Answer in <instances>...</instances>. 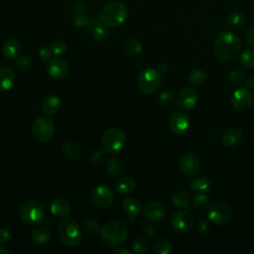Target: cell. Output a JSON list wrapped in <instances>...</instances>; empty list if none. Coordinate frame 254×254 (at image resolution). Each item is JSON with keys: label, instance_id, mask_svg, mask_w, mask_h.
I'll list each match as a JSON object with an SVG mask.
<instances>
[{"label": "cell", "instance_id": "obj_30", "mask_svg": "<svg viewBox=\"0 0 254 254\" xmlns=\"http://www.w3.org/2000/svg\"><path fill=\"white\" fill-rule=\"evenodd\" d=\"M246 22V16L240 11H234L228 15L226 19V25L234 30L240 29Z\"/></svg>", "mask_w": 254, "mask_h": 254}, {"label": "cell", "instance_id": "obj_42", "mask_svg": "<svg viewBox=\"0 0 254 254\" xmlns=\"http://www.w3.org/2000/svg\"><path fill=\"white\" fill-rule=\"evenodd\" d=\"M148 250V242L143 238H138L133 243V252L136 254H143Z\"/></svg>", "mask_w": 254, "mask_h": 254}, {"label": "cell", "instance_id": "obj_37", "mask_svg": "<svg viewBox=\"0 0 254 254\" xmlns=\"http://www.w3.org/2000/svg\"><path fill=\"white\" fill-rule=\"evenodd\" d=\"M193 205L198 209V210H207L209 208V198L206 194L204 193H197L193 196Z\"/></svg>", "mask_w": 254, "mask_h": 254}, {"label": "cell", "instance_id": "obj_20", "mask_svg": "<svg viewBox=\"0 0 254 254\" xmlns=\"http://www.w3.org/2000/svg\"><path fill=\"white\" fill-rule=\"evenodd\" d=\"M242 138V133L238 128L230 127L223 131L221 135V142L226 147H233L237 145Z\"/></svg>", "mask_w": 254, "mask_h": 254}, {"label": "cell", "instance_id": "obj_17", "mask_svg": "<svg viewBox=\"0 0 254 254\" xmlns=\"http://www.w3.org/2000/svg\"><path fill=\"white\" fill-rule=\"evenodd\" d=\"M107 27L108 26L105 25L100 18H95L89 22L87 26V31L95 42L101 43L104 42L109 36V31Z\"/></svg>", "mask_w": 254, "mask_h": 254}, {"label": "cell", "instance_id": "obj_15", "mask_svg": "<svg viewBox=\"0 0 254 254\" xmlns=\"http://www.w3.org/2000/svg\"><path fill=\"white\" fill-rule=\"evenodd\" d=\"M230 101L235 109L242 111L251 105L253 101V95L249 88H239L232 93Z\"/></svg>", "mask_w": 254, "mask_h": 254}, {"label": "cell", "instance_id": "obj_13", "mask_svg": "<svg viewBox=\"0 0 254 254\" xmlns=\"http://www.w3.org/2000/svg\"><path fill=\"white\" fill-rule=\"evenodd\" d=\"M171 223H172V227L176 231L181 233L188 232L193 224V216L190 212L183 209L181 211L176 212L173 215Z\"/></svg>", "mask_w": 254, "mask_h": 254}, {"label": "cell", "instance_id": "obj_25", "mask_svg": "<svg viewBox=\"0 0 254 254\" xmlns=\"http://www.w3.org/2000/svg\"><path fill=\"white\" fill-rule=\"evenodd\" d=\"M61 108V99L57 95L47 96L42 103V110L49 115L56 114Z\"/></svg>", "mask_w": 254, "mask_h": 254}, {"label": "cell", "instance_id": "obj_22", "mask_svg": "<svg viewBox=\"0 0 254 254\" xmlns=\"http://www.w3.org/2000/svg\"><path fill=\"white\" fill-rule=\"evenodd\" d=\"M15 82V73L8 66H0V91H7L12 88Z\"/></svg>", "mask_w": 254, "mask_h": 254}, {"label": "cell", "instance_id": "obj_5", "mask_svg": "<svg viewBox=\"0 0 254 254\" xmlns=\"http://www.w3.org/2000/svg\"><path fill=\"white\" fill-rule=\"evenodd\" d=\"M19 214L24 223L36 225L43 221L45 217V208L40 201L29 199L21 205Z\"/></svg>", "mask_w": 254, "mask_h": 254}, {"label": "cell", "instance_id": "obj_47", "mask_svg": "<svg viewBox=\"0 0 254 254\" xmlns=\"http://www.w3.org/2000/svg\"><path fill=\"white\" fill-rule=\"evenodd\" d=\"M142 232L146 237L152 238L155 234V228L151 224H144L142 226Z\"/></svg>", "mask_w": 254, "mask_h": 254}, {"label": "cell", "instance_id": "obj_38", "mask_svg": "<svg viewBox=\"0 0 254 254\" xmlns=\"http://www.w3.org/2000/svg\"><path fill=\"white\" fill-rule=\"evenodd\" d=\"M51 50L53 55L59 57L64 55L67 50V43L63 39H57L52 42L51 44Z\"/></svg>", "mask_w": 254, "mask_h": 254}, {"label": "cell", "instance_id": "obj_39", "mask_svg": "<svg viewBox=\"0 0 254 254\" xmlns=\"http://www.w3.org/2000/svg\"><path fill=\"white\" fill-rule=\"evenodd\" d=\"M33 65V60L29 56H22L16 62V66L20 71H28Z\"/></svg>", "mask_w": 254, "mask_h": 254}, {"label": "cell", "instance_id": "obj_6", "mask_svg": "<svg viewBox=\"0 0 254 254\" xmlns=\"http://www.w3.org/2000/svg\"><path fill=\"white\" fill-rule=\"evenodd\" d=\"M126 142L124 132L119 128L107 129L101 137V146L104 151L109 153H116L123 149Z\"/></svg>", "mask_w": 254, "mask_h": 254}, {"label": "cell", "instance_id": "obj_27", "mask_svg": "<svg viewBox=\"0 0 254 254\" xmlns=\"http://www.w3.org/2000/svg\"><path fill=\"white\" fill-rule=\"evenodd\" d=\"M123 208L128 216L134 218L138 216L141 211V203L137 198L129 196L123 200Z\"/></svg>", "mask_w": 254, "mask_h": 254}, {"label": "cell", "instance_id": "obj_45", "mask_svg": "<svg viewBox=\"0 0 254 254\" xmlns=\"http://www.w3.org/2000/svg\"><path fill=\"white\" fill-rule=\"evenodd\" d=\"M52 50L51 47L49 46H43L40 50H39V56L43 61H49L52 57Z\"/></svg>", "mask_w": 254, "mask_h": 254}, {"label": "cell", "instance_id": "obj_46", "mask_svg": "<svg viewBox=\"0 0 254 254\" xmlns=\"http://www.w3.org/2000/svg\"><path fill=\"white\" fill-rule=\"evenodd\" d=\"M11 239V232L8 228L1 227L0 228V245L6 244Z\"/></svg>", "mask_w": 254, "mask_h": 254}, {"label": "cell", "instance_id": "obj_28", "mask_svg": "<svg viewBox=\"0 0 254 254\" xmlns=\"http://www.w3.org/2000/svg\"><path fill=\"white\" fill-rule=\"evenodd\" d=\"M172 204L176 208L180 209H188L190 207V201L188 193L184 190H178L173 193L171 198Z\"/></svg>", "mask_w": 254, "mask_h": 254}, {"label": "cell", "instance_id": "obj_4", "mask_svg": "<svg viewBox=\"0 0 254 254\" xmlns=\"http://www.w3.org/2000/svg\"><path fill=\"white\" fill-rule=\"evenodd\" d=\"M58 234L61 241L68 247H76L82 240L80 227L72 217H65L59 223Z\"/></svg>", "mask_w": 254, "mask_h": 254}, {"label": "cell", "instance_id": "obj_19", "mask_svg": "<svg viewBox=\"0 0 254 254\" xmlns=\"http://www.w3.org/2000/svg\"><path fill=\"white\" fill-rule=\"evenodd\" d=\"M22 51V46L20 42L16 39H9L7 40L2 47V53L4 57L8 60H15L17 59Z\"/></svg>", "mask_w": 254, "mask_h": 254}, {"label": "cell", "instance_id": "obj_35", "mask_svg": "<svg viewBox=\"0 0 254 254\" xmlns=\"http://www.w3.org/2000/svg\"><path fill=\"white\" fill-rule=\"evenodd\" d=\"M239 62L241 65L245 68H253L254 67V49H248L239 58Z\"/></svg>", "mask_w": 254, "mask_h": 254}, {"label": "cell", "instance_id": "obj_7", "mask_svg": "<svg viewBox=\"0 0 254 254\" xmlns=\"http://www.w3.org/2000/svg\"><path fill=\"white\" fill-rule=\"evenodd\" d=\"M161 82V74L154 68L143 69L137 77V84L145 94H152L157 91Z\"/></svg>", "mask_w": 254, "mask_h": 254}, {"label": "cell", "instance_id": "obj_8", "mask_svg": "<svg viewBox=\"0 0 254 254\" xmlns=\"http://www.w3.org/2000/svg\"><path fill=\"white\" fill-rule=\"evenodd\" d=\"M31 132L33 137L39 142H46L52 139L55 134V124L52 119L47 116L38 117L34 120Z\"/></svg>", "mask_w": 254, "mask_h": 254}, {"label": "cell", "instance_id": "obj_2", "mask_svg": "<svg viewBox=\"0 0 254 254\" xmlns=\"http://www.w3.org/2000/svg\"><path fill=\"white\" fill-rule=\"evenodd\" d=\"M127 227L120 220H111L100 229V239L108 247H119L127 238Z\"/></svg>", "mask_w": 254, "mask_h": 254}, {"label": "cell", "instance_id": "obj_41", "mask_svg": "<svg viewBox=\"0 0 254 254\" xmlns=\"http://www.w3.org/2000/svg\"><path fill=\"white\" fill-rule=\"evenodd\" d=\"M228 79L234 84H241L242 82L245 81V75L242 71L238 69H232L228 73Z\"/></svg>", "mask_w": 254, "mask_h": 254}, {"label": "cell", "instance_id": "obj_43", "mask_svg": "<svg viewBox=\"0 0 254 254\" xmlns=\"http://www.w3.org/2000/svg\"><path fill=\"white\" fill-rule=\"evenodd\" d=\"M173 98H174V96H173L172 92L163 91L162 93H160L157 100L161 105H169L173 101Z\"/></svg>", "mask_w": 254, "mask_h": 254}, {"label": "cell", "instance_id": "obj_18", "mask_svg": "<svg viewBox=\"0 0 254 254\" xmlns=\"http://www.w3.org/2000/svg\"><path fill=\"white\" fill-rule=\"evenodd\" d=\"M190 124L189 116L183 112L174 113L169 121V127L176 135H184L188 131Z\"/></svg>", "mask_w": 254, "mask_h": 254}, {"label": "cell", "instance_id": "obj_52", "mask_svg": "<svg viewBox=\"0 0 254 254\" xmlns=\"http://www.w3.org/2000/svg\"><path fill=\"white\" fill-rule=\"evenodd\" d=\"M158 68H159V71H162V72H166V71L168 70V65H167V64H165V63H162V64H159Z\"/></svg>", "mask_w": 254, "mask_h": 254}, {"label": "cell", "instance_id": "obj_3", "mask_svg": "<svg viewBox=\"0 0 254 254\" xmlns=\"http://www.w3.org/2000/svg\"><path fill=\"white\" fill-rule=\"evenodd\" d=\"M127 17L128 7L121 1H113L106 4L100 12V19L109 28H115L122 25Z\"/></svg>", "mask_w": 254, "mask_h": 254}, {"label": "cell", "instance_id": "obj_21", "mask_svg": "<svg viewBox=\"0 0 254 254\" xmlns=\"http://www.w3.org/2000/svg\"><path fill=\"white\" fill-rule=\"evenodd\" d=\"M50 210L52 214L56 216H65L70 211V205L66 199L63 197H56L50 204Z\"/></svg>", "mask_w": 254, "mask_h": 254}, {"label": "cell", "instance_id": "obj_14", "mask_svg": "<svg viewBox=\"0 0 254 254\" xmlns=\"http://www.w3.org/2000/svg\"><path fill=\"white\" fill-rule=\"evenodd\" d=\"M47 71L53 79L61 80L67 75L68 64L64 60L61 58H56L49 62L47 65Z\"/></svg>", "mask_w": 254, "mask_h": 254}, {"label": "cell", "instance_id": "obj_48", "mask_svg": "<svg viewBox=\"0 0 254 254\" xmlns=\"http://www.w3.org/2000/svg\"><path fill=\"white\" fill-rule=\"evenodd\" d=\"M196 228H197V231H198V232H200V233H206V232L208 231V229H209V225H208V223H207L206 220L201 219V220L197 223Z\"/></svg>", "mask_w": 254, "mask_h": 254}, {"label": "cell", "instance_id": "obj_31", "mask_svg": "<svg viewBox=\"0 0 254 254\" xmlns=\"http://www.w3.org/2000/svg\"><path fill=\"white\" fill-rule=\"evenodd\" d=\"M106 171L112 177L120 176L124 171L123 162L115 157H111L106 161Z\"/></svg>", "mask_w": 254, "mask_h": 254}, {"label": "cell", "instance_id": "obj_1", "mask_svg": "<svg viewBox=\"0 0 254 254\" xmlns=\"http://www.w3.org/2000/svg\"><path fill=\"white\" fill-rule=\"evenodd\" d=\"M240 47L241 42L238 36L231 32H223L216 38L213 52L219 61L228 62L237 56Z\"/></svg>", "mask_w": 254, "mask_h": 254}, {"label": "cell", "instance_id": "obj_24", "mask_svg": "<svg viewBox=\"0 0 254 254\" xmlns=\"http://www.w3.org/2000/svg\"><path fill=\"white\" fill-rule=\"evenodd\" d=\"M72 23L77 28H82L85 26H88L90 19L86 12V9L83 7V5H76L75 10L72 12L71 16Z\"/></svg>", "mask_w": 254, "mask_h": 254}, {"label": "cell", "instance_id": "obj_10", "mask_svg": "<svg viewBox=\"0 0 254 254\" xmlns=\"http://www.w3.org/2000/svg\"><path fill=\"white\" fill-rule=\"evenodd\" d=\"M231 217V208L225 202L218 201L208 208V218L211 222L222 225L228 222Z\"/></svg>", "mask_w": 254, "mask_h": 254}, {"label": "cell", "instance_id": "obj_11", "mask_svg": "<svg viewBox=\"0 0 254 254\" xmlns=\"http://www.w3.org/2000/svg\"><path fill=\"white\" fill-rule=\"evenodd\" d=\"M199 157L193 152L186 153L180 161V169L188 177H192L196 175L199 171Z\"/></svg>", "mask_w": 254, "mask_h": 254}, {"label": "cell", "instance_id": "obj_34", "mask_svg": "<svg viewBox=\"0 0 254 254\" xmlns=\"http://www.w3.org/2000/svg\"><path fill=\"white\" fill-rule=\"evenodd\" d=\"M153 250L158 254H169L173 250V245L168 239L159 238L153 242Z\"/></svg>", "mask_w": 254, "mask_h": 254}, {"label": "cell", "instance_id": "obj_26", "mask_svg": "<svg viewBox=\"0 0 254 254\" xmlns=\"http://www.w3.org/2000/svg\"><path fill=\"white\" fill-rule=\"evenodd\" d=\"M51 239V231L47 226H39L32 233V240L35 244L43 246Z\"/></svg>", "mask_w": 254, "mask_h": 254}, {"label": "cell", "instance_id": "obj_49", "mask_svg": "<svg viewBox=\"0 0 254 254\" xmlns=\"http://www.w3.org/2000/svg\"><path fill=\"white\" fill-rule=\"evenodd\" d=\"M246 42L248 43V45H250L251 47L254 48V26H252L246 33Z\"/></svg>", "mask_w": 254, "mask_h": 254}, {"label": "cell", "instance_id": "obj_23", "mask_svg": "<svg viewBox=\"0 0 254 254\" xmlns=\"http://www.w3.org/2000/svg\"><path fill=\"white\" fill-rule=\"evenodd\" d=\"M62 152L64 158L70 161H77L80 158L81 151L77 143L74 141H65L62 146Z\"/></svg>", "mask_w": 254, "mask_h": 254}, {"label": "cell", "instance_id": "obj_51", "mask_svg": "<svg viewBox=\"0 0 254 254\" xmlns=\"http://www.w3.org/2000/svg\"><path fill=\"white\" fill-rule=\"evenodd\" d=\"M244 82L246 83V86H247L248 88H251V87L254 86V78H253V77H248V78H246Z\"/></svg>", "mask_w": 254, "mask_h": 254}, {"label": "cell", "instance_id": "obj_16", "mask_svg": "<svg viewBox=\"0 0 254 254\" xmlns=\"http://www.w3.org/2000/svg\"><path fill=\"white\" fill-rule=\"evenodd\" d=\"M166 214V208L165 206L157 201V200H151L148 201L143 209V215L145 219L151 222H157L164 218Z\"/></svg>", "mask_w": 254, "mask_h": 254}, {"label": "cell", "instance_id": "obj_44", "mask_svg": "<svg viewBox=\"0 0 254 254\" xmlns=\"http://www.w3.org/2000/svg\"><path fill=\"white\" fill-rule=\"evenodd\" d=\"M89 158H90V161L93 162V163L100 162L104 158V149L102 150V149L97 148V149L92 150L91 153H90Z\"/></svg>", "mask_w": 254, "mask_h": 254}, {"label": "cell", "instance_id": "obj_29", "mask_svg": "<svg viewBox=\"0 0 254 254\" xmlns=\"http://www.w3.org/2000/svg\"><path fill=\"white\" fill-rule=\"evenodd\" d=\"M190 188L194 190V191H198V192H207L211 190L212 188V183L210 181L209 178L204 177V176H200L195 178L190 185Z\"/></svg>", "mask_w": 254, "mask_h": 254}, {"label": "cell", "instance_id": "obj_33", "mask_svg": "<svg viewBox=\"0 0 254 254\" xmlns=\"http://www.w3.org/2000/svg\"><path fill=\"white\" fill-rule=\"evenodd\" d=\"M124 51L129 55H138L142 51V45L136 38H128L123 43Z\"/></svg>", "mask_w": 254, "mask_h": 254}, {"label": "cell", "instance_id": "obj_32", "mask_svg": "<svg viewBox=\"0 0 254 254\" xmlns=\"http://www.w3.org/2000/svg\"><path fill=\"white\" fill-rule=\"evenodd\" d=\"M135 188V181L130 177L120 178L115 184V190L120 194H127Z\"/></svg>", "mask_w": 254, "mask_h": 254}, {"label": "cell", "instance_id": "obj_36", "mask_svg": "<svg viewBox=\"0 0 254 254\" xmlns=\"http://www.w3.org/2000/svg\"><path fill=\"white\" fill-rule=\"evenodd\" d=\"M207 75L202 69H194L189 74V81L193 85H201L206 81Z\"/></svg>", "mask_w": 254, "mask_h": 254}, {"label": "cell", "instance_id": "obj_53", "mask_svg": "<svg viewBox=\"0 0 254 254\" xmlns=\"http://www.w3.org/2000/svg\"><path fill=\"white\" fill-rule=\"evenodd\" d=\"M0 254H10V250L4 246H0Z\"/></svg>", "mask_w": 254, "mask_h": 254}, {"label": "cell", "instance_id": "obj_40", "mask_svg": "<svg viewBox=\"0 0 254 254\" xmlns=\"http://www.w3.org/2000/svg\"><path fill=\"white\" fill-rule=\"evenodd\" d=\"M83 228L91 234H95L100 232V224L97 220L95 219H86L83 222Z\"/></svg>", "mask_w": 254, "mask_h": 254}, {"label": "cell", "instance_id": "obj_50", "mask_svg": "<svg viewBox=\"0 0 254 254\" xmlns=\"http://www.w3.org/2000/svg\"><path fill=\"white\" fill-rule=\"evenodd\" d=\"M114 254H130V251L125 248H118L113 251Z\"/></svg>", "mask_w": 254, "mask_h": 254}, {"label": "cell", "instance_id": "obj_9", "mask_svg": "<svg viewBox=\"0 0 254 254\" xmlns=\"http://www.w3.org/2000/svg\"><path fill=\"white\" fill-rule=\"evenodd\" d=\"M115 198L114 191L112 190L111 188L101 185L96 187L92 192H91V199L92 202L100 208H106L109 207Z\"/></svg>", "mask_w": 254, "mask_h": 254}, {"label": "cell", "instance_id": "obj_12", "mask_svg": "<svg viewBox=\"0 0 254 254\" xmlns=\"http://www.w3.org/2000/svg\"><path fill=\"white\" fill-rule=\"evenodd\" d=\"M197 99V92L193 88L186 87L180 91L177 98V104L182 111H189L195 106Z\"/></svg>", "mask_w": 254, "mask_h": 254}]
</instances>
